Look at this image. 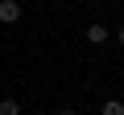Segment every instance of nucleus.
<instances>
[{"label":"nucleus","mask_w":124,"mask_h":115,"mask_svg":"<svg viewBox=\"0 0 124 115\" xmlns=\"http://www.w3.org/2000/svg\"><path fill=\"white\" fill-rule=\"evenodd\" d=\"M21 21V0H0V25H17Z\"/></svg>","instance_id":"f257e3e1"},{"label":"nucleus","mask_w":124,"mask_h":115,"mask_svg":"<svg viewBox=\"0 0 124 115\" xmlns=\"http://www.w3.org/2000/svg\"><path fill=\"white\" fill-rule=\"evenodd\" d=\"M83 37H87L91 45H108V41H112V33H108V25H99V21H95V25H87V33H83Z\"/></svg>","instance_id":"f03ea898"},{"label":"nucleus","mask_w":124,"mask_h":115,"mask_svg":"<svg viewBox=\"0 0 124 115\" xmlns=\"http://www.w3.org/2000/svg\"><path fill=\"white\" fill-rule=\"evenodd\" d=\"M99 115H124V103L120 99H103L99 103Z\"/></svg>","instance_id":"7ed1b4c3"},{"label":"nucleus","mask_w":124,"mask_h":115,"mask_svg":"<svg viewBox=\"0 0 124 115\" xmlns=\"http://www.w3.org/2000/svg\"><path fill=\"white\" fill-rule=\"evenodd\" d=\"M0 115H21V103L17 99H4V103H0Z\"/></svg>","instance_id":"20e7f679"},{"label":"nucleus","mask_w":124,"mask_h":115,"mask_svg":"<svg viewBox=\"0 0 124 115\" xmlns=\"http://www.w3.org/2000/svg\"><path fill=\"white\" fill-rule=\"evenodd\" d=\"M112 37H116V41H120V45H124V25H120V29H116V33H112Z\"/></svg>","instance_id":"39448f33"},{"label":"nucleus","mask_w":124,"mask_h":115,"mask_svg":"<svg viewBox=\"0 0 124 115\" xmlns=\"http://www.w3.org/2000/svg\"><path fill=\"white\" fill-rule=\"evenodd\" d=\"M62 115H75V107H62Z\"/></svg>","instance_id":"423d86ee"}]
</instances>
